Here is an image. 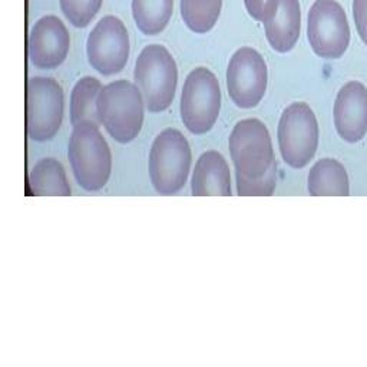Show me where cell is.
Returning <instances> with one entry per match:
<instances>
[{
	"label": "cell",
	"mask_w": 367,
	"mask_h": 367,
	"mask_svg": "<svg viewBox=\"0 0 367 367\" xmlns=\"http://www.w3.org/2000/svg\"><path fill=\"white\" fill-rule=\"evenodd\" d=\"M68 159L76 183L88 192L102 190L112 172V152L99 123L82 121L72 125Z\"/></svg>",
	"instance_id": "cell-1"
},
{
	"label": "cell",
	"mask_w": 367,
	"mask_h": 367,
	"mask_svg": "<svg viewBox=\"0 0 367 367\" xmlns=\"http://www.w3.org/2000/svg\"><path fill=\"white\" fill-rule=\"evenodd\" d=\"M96 116L114 141L132 142L145 119V102L139 88L126 79L102 85L96 99Z\"/></svg>",
	"instance_id": "cell-2"
},
{
	"label": "cell",
	"mask_w": 367,
	"mask_h": 367,
	"mask_svg": "<svg viewBox=\"0 0 367 367\" xmlns=\"http://www.w3.org/2000/svg\"><path fill=\"white\" fill-rule=\"evenodd\" d=\"M134 79L146 109L152 114L163 112L174 102L177 92V62L162 45H148L136 58Z\"/></svg>",
	"instance_id": "cell-3"
},
{
	"label": "cell",
	"mask_w": 367,
	"mask_h": 367,
	"mask_svg": "<svg viewBox=\"0 0 367 367\" xmlns=\"http://www.w3.org/2000/svg\"><path fill=\"white\" fill-rule=\"evenodd\" d=\"M192 154L182 132L167 128L151 145L148 171L152 187L161 195H172L183 188L190 175Z\"/></svg>",
	"instance_id": "cell-4"
},
{
	"label": "cell",
	"mask_w": 367,
	"mask_h": 367,
	"mask_svg": "<svg viewBox=\"0 0 367 367\" xmlns=\"http://www.w3.org/2000/svg\"><path fill=\"white\" fill-rule=\"evenodd\" d=\"M65 115V94L50 76H33L26 88V132L34 142L52 141Z\"/></svg>",
	"instance_id": "cell-5"
},
{
	"label": "cell",
	"mask_w": 367,
	"mask_h": 367,
	"mask_svg": "<svg viewBox=\"0 0 367 367\" xmlns=\"http://www.w3.org/2000/svg\"><path fill=\"white\" fill-rule=\"evenodd\" d=\"M181 119L194 135L212 130L221 109V88L214 72L199 66L191 70L181 94Z\"/></svg>",
	"instance_id": "cell-6"
},
{
	"label": "cell",
	"mask_w": 367,
	"mask_h": 367,
	"mask_svg": "<svg viewBox=\"0 0 367 367\" xmlns=\"http://www.w3.org/2000/svg\"><path fill=\"white\" fill-rule=\"evenodd\" d=\"M279 146L283 161L291 168H304L319 146V123L306 102L288 105L280 118Z\"/></svg>",
	"instance_id": "cell-7"
},
{
	"label": "cell",
	"mask_w": 367,
	"mask_h": 367,
	"mask_svg": "<svg viewBox=\"0 0 367 367\" xmlns=\"http://www.w3.org/2000/svg\"><path fill=\"white\" fill-rule=\"evenodd\" d=\"M307 38L313 52L323 59L346 53L352 33L344 9L337 0H316L307 16Z\"/></svg>",
	"instance_id": "cell-8"
},
{
	"label": "cell",
	"mask_w": 367,
	"mask_h": 367,
	"mask_svg": "<svg viewBox=\"0 0 367 367\" xmlns=\"http://www.w3.org/2000/svg\"><path fill=\"white\" fill-rule=\"evenodd\" d=\"M130 33L118 16H103L89 32L86 59L101 75L114 76L122 72L130 59Z\"/></svg>",
	"instance_id": "cell-9"
},
{
	"label": "cell",
	"mask_w": 367,
	"mask_h": 367,
	"mask_svg": "<svg viewBox=\"0 0 367 367\" xmlns=\"http://www.w3.org/2000/svg\"><path fill=\"white\" fill-rule=\"evenodd\" d=\"M228 145L235 171L244 177H261L276 162L270 132L255 118L235 123Z\"/></svg>",
	"instance_id": "cell-10"
},
{
	"label": "cell",
	"mask_w": 367,
	"mask_h": 367,
	"mask_svg": "<svg viewBox=\"0 0 367 367\" xmlns=\"http://www.w3.org/2000/svg\"><path fill=\"white\" fill-rule=\"evenodd\" d=\"M268 85V69L264 58L255 49L240 48L232 54L227 69V89L238 108L257 106Z\"/></svg>",
	"instance_id": "cell-11"
},
{
	"label": "cell",
	"mask_w": 367,
	"mask_h": 367,
	"mask_svg": "<svg viewBox=\"0 0 367 367\" xmlns=\"http://www.w3.org/2000/svg\"><path fill=\"white\" fill-rule=\"evenodd\" d=\"M70 50V34L56 14H45L34 22L27 38V56L34 68L53 70L61 66Z\"/></svg>",
	"instance_id": "cell-12"
},
{
	"label": "cell",
	"mask_w": 367,
	"mask_h": 367,
	"mask_svg": "<svg viewBox=\"0 0 367 367\" xmlns=\"http://www.w3.org/2000/svg\"><path fill=\"white\" fill-rule=\"evenodd\" d=\"M334 126L346 142L361 141L367 134V88L352 81L339 90L334 102Z\"/></svg>",
	"instance_id": "cell-13"
},
{
	"label": "cell",
	"mask_w": 367,
	"mask_h": 367,
	"mask_svg": "<svg viewBox=\"0 0 367 367\" xmlns=\"http://www.w3.org/2000/svg\"><path fill=\"white\" fill-rule=\"evenodd\" d=\"M192 195H224L230 197L231 174L224 157L217 151H207L195 163L191 178Z\"/></svg>",
	"instance_id": "cell-14"
},
{
	"label": "cell",
	"mask_w": 367,
	"mask_h": 367,
	"mask_svg": "<svg viewBox=\"0 0 367 367\" xmlns=\"http://www.w3.org/2000/svg\"><path fill=\"white\" fill-rule=\"evenodd\" d=\"M265 38L276 52H290L300 38L301 9L299 0H280L277 12L264 23Z\"/></svg>",
	"instance_id": "cell-15"
},
{
	"label": "cell",
	"mask_w": 367,
	"mask_h": 367,
	"mask_svg": "<svg viewBox=\"0 0 367 367\" xmlns=\"http://www.w3.org/2000/svg\"><path fill=\"white\" fill-rule=\"evenodd\" d=\"M308 192L313 197L323 195H340L350 194V183L346 168L337 159L323 158L314 163L308 172Z\"/></svg>",
	"instance_id": "cell-16"
},
{
	"label": "cell",
	"mask_w": 367,
	"mask_h": 367,
	"mask_svg": "<svg viewBox=\"0 0 367 367\" xmlns=\"http://www.w3.org/2000/svg\"><path fill=\"white\" fill-rule=\"evenodd\" d=\"M29 188L38 197L70 195V185L63 165L50 157L42 158L34 163L29 174Z\"/></svg>",
	"instance_id": "cell-17"
},
{
	"label": "cell",
	"mask_w": 367,
	"mask_h": 367,
	"mask_svg": "<svg viewBox=\"0 0 367 367\" xmlns=\"http://www.w3.org/2000/svg\"><path fill=\"white\" fill-rule=\"evenodd\" d=\"M132 17L145 36H157L168 26L174 12V0H132Z\"/></svg>",
	"instance_id": "cell-18"
},
{
	"label": "cell",
	"mask_w": 367,
	"mask_h": 367,
	"mask_svg": "<svg viewBox=\"0 0 367 367\" xmlns=\"http://www.w3.org/2000/svg\"><path fill=\"white\" fill-rule=\"evenodd\" d=\"M101 88L102 83L95 76H82L76 81L69 98V115L72 125L82 121L99 123L96 116V99Z\"/></svg>",
	"instance_id": "cell-19"
},
{
	"label": "cell",
	"mask_w": 367,
	"mask_h": 367,
	"mask_svg": "<svg viewBox=\"0 0 367 367\" xmlns=\"http://www.w3.org/2000/svg\"><path fill=\"white\" fill-rule=\"evenodd\" d=\"M181 16L194 33H208L215 26L223 9V0H181Z\"/></svg>",
	"instance_id": "cell-20"
},
{
	"label": "cell",
	"mask_w": 367,
	"mask_h": 367,
	"mask_svg": "<svg viewBox=\"0 0 367 367\" xmlns=\"http://www.w3.org/2000/svg\"><path fill=\"white\" fill-rule=\"evenodd\" d=\"M103 0H59L63 17L76 29L88 27L102 9Z\"/></svg>",
	"instance_id": "cell-21"
},
{
	"label": "cell",
	"mask_w": 367,
	"mask_h": 367,
	"mask_svg": "<svg viewBox=\"0 0 367 367\" xmlns=\"http://www.w3.org/2000/svg\"><path fill=\"white\" fill-rule=\"evenodd\" d=\"M237 194L241 197L245 195H272L276 191L277 182V163L274 162L265 171L264 175L259 178L244 177L243 174L237 172Z\"/></svg>",
	"instance_id": "cell-22"
},
{
	"label": "cell",
	"mask_w": 367,
	"mask_h": 367,
	"mask_svg": "<svg viewBox=\"0 0 367 367\" xmlns=\"http://www.w3.org/2000/svg\"><path fill=\"white\" fill-rule=\"evenodd\" d=\"M279 2L280 0H244V5L252 19L264 25L277 12Z\"/></svg>",
	"instance_id": "cell-23"
},
{
	"label": "cell",
	"mask_w": 367,
	"mask_h": 367,
	"mask_svg": "<svg viewBox=\"0 0 367 367\" xmlns=\"http://www.w3.org/2000/svg\"><path fill=\"white\" fill-rule=\"evenodd\" d=\"M353 17L356 29L364 42L367 33V0H353Z\"/></svg>",
	"instance_id": "cell-24"
},
{
	"label": "cell",
	"mask_w": 367,
	"mask_h": 367,
	"mask_svg": "<svg viewBox=\"0 0 367 367\" xmlns=\"http://www.w3.org/2000/svg\"><path fill=\"white\" fill-rule=\"evenodd\" d=\"M364 43H366V45H367V33H366V39H364Z\"/></svg>",
	"instance_id": "cell-25"
}]
</instances>
